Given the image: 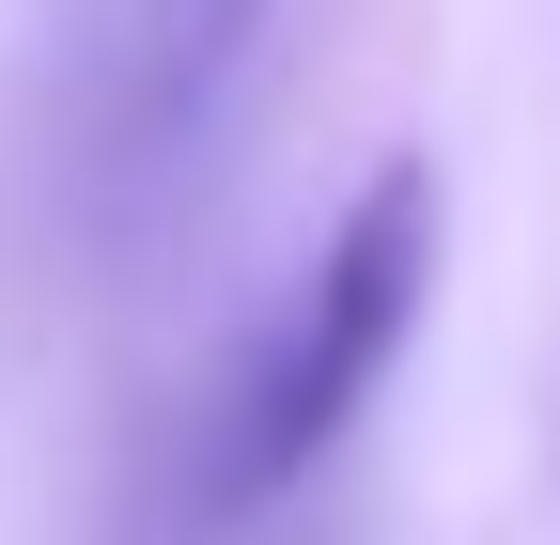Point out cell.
<instances>
[{
    "label": "cell",
    "instance_id": "cell-1",
    "mask_svg": "<svg viewBox=\"0 0 560 545\" xmlns=\"http://www.w3.org/2000/svg\"><path fill=\"white\" fill-rule=\"evenodd\" d=\"M436 250H452L436 156H374L359 187H342V219L312 234V265L280 281V312L249 327L234 374H219V421H202V499H219V514L296 499L312 467L374 421L389 359L420 344V312H436Z\"/></svg>",
    "mask_w": 560,
    "mask_h": 545
},
{
    "label": "cell",
    "instance_id": "cell-2",
    "mask_svg": "<svg viewBox=\"0 0 560 545\" xmlns=\"http://www.w3.org/2000/svg\"><path fill=\"white\" fill-rule=\"evenodd\" d=\"M265 32V0H125V79H140V125H187L202 94L234 79V47Z\"/></svg>",
    "mask_w": 560,
    "mask_h": 545
}]
</instances>
